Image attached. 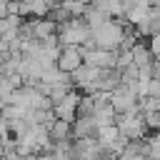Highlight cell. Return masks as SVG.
I'll return each instance as SVG.
<instances>
[{"mask_svg": "<svg viewBox=\"0 0 160 160\" xmlns=\"http://www.w3.org/2000/svg\"><path fill=\"white\" fill-rule=\"evenodd\" d=\"M90 40H92L98 48H102V50H112V48H118V45L122 42V30H120V25H115L112 20H105V22H100L98 28L90 30Z\"/></svg>", "mask_w": 160, "mask_h": 160, "instance_id": "obj_1", "label": "cell"}, {"mask_svg": "<svg viewBox=\"0 0 160 160\" xmlns=\"http://www.w3.org/2000/svg\"><path fill=\"white\" fill-rule=\"evenodd\" d=\"M60 32V42L62 45H80V42H90V25L80 22V18H70L68 22L58 25Z\"/></svg>", "mask_w": 160, "mask_h": 160, "instance_id": "obj_2", "label": "cell"}, {"mask_svg": "<svg viewBox=\"0 0 160 160\" xmlns=\"http://www.w3.org/2000/svg\"><path fill=\"white\" fill-rule=\"evenodd\" d=\"M115 125L118 130L128 138V140H135L142 135L145 130V115L140 110H128V112H118L115 115Z\"/></svg>", "mask_w": 160, "mask_h": 160, "instance_id": "obj_3", "label": "cell"}, {"mask_svg": "<svg viewBox=\"0 0 160 160\" xmlns=\"http://www.w3.org/2000/svg\"><path fill=\"white\" fill-rule=\"evenodd\" d=\"M58 70L65 72V75H72L80 65H82V50L78 45H65L60 52H58V60H55Z\"/></svg>", "mask_w": 160, "mask_h": 160, "instance_id": "obj_4", "label": "cell"}, {"mask_svg": "<svg viewBox=\"0 0 160 160\" xmlns=\"http://www.w3.org/2000/svg\"><path fill=\"white\" fill-rule=\"evenodd\" d=\"M82 62L92 65V68H115V55H112V50L90 48V50H82Z\"/></svg>", "mask_w": 160, "mask_h": 160, "instance_id": "obj_5", "label": "cell"}, {"mask_svg": "<svg viewBox=\"0 0 160 160\" xmlns=\"http://www.w3.org/2000/svg\"><path fill=\"white\" fill-rule=\"evenodd\" d=\"M48 132H50V140H52V142H62V140H70V135H72V125H70L68 120L55 118V120L48 125Z\"/></svg>", "mask_w": 160, "mask_h": 160, "instance_id": "obj_6", "label": "cell"}, {"mask_svg": "<svg viewBox=\"0 0 160 160\" xmlns=\"http://www.w3.org/2000/svg\"><path fill=\"white\" fill-rule=\"evenodd\" d=\"M118 160H145V145L140 148V142H128L118 152Z\"/></svg>", "mask_w": 160, "mask_h": 160, "instance_id": "obj_7", "label": "cell"}, {"mask_svg": "<svg viewBox=\"0 0 160 160\" xmlns=\"http://www.w3.org/2000/svg\"><path fill=\"white\" fill-rule=\"evenodd\" d=\"M145 158L148 160H160V135L158 138H150L145 142Z\"/></svg>", "mask_w": 160, "mask_h": 160, "instance_id": "obj_8", "label": "cell"}]
</instances>
